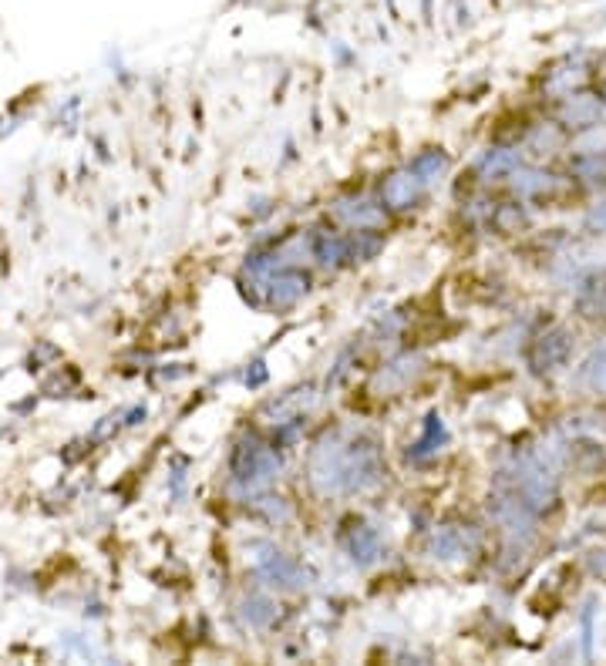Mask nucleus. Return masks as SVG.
Instances as JSON below:
<instances>
[]
</instances>
